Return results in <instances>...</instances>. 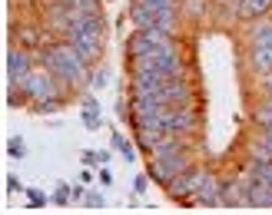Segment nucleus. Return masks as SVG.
<instances>
[{
  "label": "nucleus",
  "instance_id": "bb28decb",
  "mask_svg": "<svg viewBox=\"0 0 272 215\" xmlns=\"http://www.w3.org/2000/svg\"><path fill=\"white\" fill-rule=\"evenodd\" d=\"M146 185H150V179H146V175L133 179V192H136V195H140V192H146Z\"/></svg>",
  "mask_w": 272,
  "mask_h": 215
},
{
  "label": "nucleus",
  "instance_id": "a211bd4d",
  "mask_svg": "<svg viewBox=\"0 0 272 215\" xmlns=\"http://www.w3.org/2000/svg\"><path fill=\"white\" fill-rule=\"evenodd\" d=\"M83 162H87V166H106V162H110V152H93V149H87V152H83Z\"/></svg>",
  "mask_w": 272,
  "mask_h": 215
},
{
  "label": "nucleus",
  "instance_id": "9b49d317",
  "mask_svg": "<svg viewBox=\"0 0 272 215\" xmlns=\"http://www.w3.org/2000/svg\"><path fill=\"white\" fill-rule=\"evenodd\" d=\"M249 205H272V189L269 185H262V182H249Z\"/></svg>",
  "mask_w": 272,
  "mask_h": 215
},
{
  "label": "nucleus",
  "instance_id": "6e6552de",
  "mask_svg": "<svg viewBox=\"0 0 272 215\" xmlns=\"http://www.w3.org/2000/svg\"><path fill=\"white\" fill-rule=\"evenodd\" d=\"M163 96H166L169 106H183L186 99H189V86H186L183 76H169L166 86H163Z\"/></svg>",
  "mask_w": 272,
  "mask_h": 215
},
{
  "label": "nucleus",
  "instance_id": "7c9ffc66",
  "mask_svg": "<svg viewBox=\"0 0 272 215\" xmlns=\"http://www.w3.org/2000/svg\"><path fill=\"white\" fill-rule=\"evenodd\" d=\"M7 189L10 192H20V179H17V175H7Z\"/></svg>",
  "mask_w": 272,
  "mask_h": 215
},
{
  "label": "nucleus",
  "instance_id": "4be33fe9",
  "mask_svg": "<svg viewBox=\"0 0 272 215\" xmlns=\"http://www.w3.org/2000/svg\"><path fill=\"white\" fill-rule=\"evenodd\" d=\"M106 80H110V73H106V70H96L90 83H93V89H103V86H106Z\"/></svg>",
  "mask_w": 272,
  "mask_h": 215
},
{
  "label": "nucleus",
  "instance_id": "7ed1b4c3",
  "mask_svg": "<svg viewBox=\"0 0 272 215\" xmlns=\"http://www.w3.org/2000/svg\"><path fill=\"white\" fill-rule=\"evenodd\" d=\"M24 96H30V99H53L56 96V83L50 73H40V70H30L24 80Z\"/></svg>",
  "mask_w": 272,
  "mask_h": 215
},
{
  "label": "nucleus",
  "instance_id": "423d86ee",
  "mask_svg": "<svg viewBox=\"0 0 272 215\" xmlns=\"http://www.w3.org/2000/svg\"><path fill=\"white\" fill-rule=\"evenodd\" d=\"M192 126H196V113L189 106H169V133H186Z\"/></svg>",
  "mask_w": 272,
  "mask_h": 215
},
{
  "label": "nucleus",
  "instance_id": "6ab92c4d",
  "mask_svg": "<svg viewBox=\"0 0 272 215\" xmlns=\"http://www.w3.org/2000/svg\"><path fill=\"white\" fill-rule=\"evenodd\" d=\"M256 120L262 123L265 129H272V103H265V106H259L256 110Z\"/></svg>",
  "mask_w": 272,
  "mask_h": 215
},
{
  "label": "nucleus",
  "instance_id": "f3484780",
  "mask_svg": "<svg viewBox=\"0 0 272 215\" xmlns=\"http://www.w3.org/2000/svg\"><path fill=\"white\" fill-rule=\"evenodd\" d=\"M7 152L14 156V159H24V156H27V143L20 139V136H10V139H7Z\"/></svg>",
  "mask_w": 272,
  "mask_h": 215
},
{
  "label": "nucleus",
  "instance_id": "c756f323",
  "mask_svg": "<svg viewBox=\"0 0 272 215\" xmlns=\"http://www.w3.org/2000/svg\"><path fill=\"white\" fill-rule=\"evenodd\" d=\"M100 185H113V172H110V169H100Z\"/></svg>",
  "mask_w": 272,
  "mask_h": 215
},
{
  "label": "nucleus",
  "instance_id": "5701e85b",
  "mask_svg": "<svg viewBox=\"0 0 272 215\" xmlns=\"http://www.w3.org/2000/svg\"><path fill=\"white\" fill-rule=\"evenodd\" d=\"M83 123H87V129H93V133H96V129H100V113H87V110H83Z\"/></svg>",
  "mask_w": 272,
  "mask_h": 215
},
{
  "label": "nucleus",
  "instance_id": "412c9836",
  "mask_svg": "<svg viewBox=\"0 0 272 215\" xmlns=\"http://www.w3.org/2000/svg\"><path fill=\"white\" fill-rule=\"evenodd\" d=\"M27 199H30V205H33V208H40V205H47V195H43L40 189H27Z\"/></svg>",
  "mask_w": 272,
  "mask_h": 215
},
{
  "label": "nucleus",
  "instance_id": "9d476101",
  "mask_svg": "<svg viewBox=\"0 0 272 215\" xmlns=\"http://www.w3.org/2000/svg\"><path fill=\"white\" fill-rule=\"evenodd\" d=\"M129 24H136V30H150V27H156V10L146 7V4H133L129 7Z\"/></svg>",
  "mask_w": 272,
  "mask_h": 215
},
{
  "label": "nucleus",
  "instance_id": "cd10ccee",
  "mask_svg": "<svg viewBox=\"0 0 272 215\" xmlns=\"http://www.w3.org/2000/svg\"><path fill=\"white\" fill-rule=\"evenodd\" d=\"M87 205L90 208H103V195H96V192H93V195H87Z\"/></svg>",
  "mask_w": 272,
  "mask_h": 215
},
{
  "label": "nucleus",
  "instance_id": "aec40b11",
  "mask_svg": "<svg viewBox=\"0 0 272 215\" xmlns=\"http://www.w3.org/2000/svg\"><path fill=\"white\" fill-rule=\"evenodd\" d=\"M70 199H73V192L66 189L63 182H60V185H56V192H53V202H56V205H66V202H70Z\"/></svg>",
  "mask_w": 272,
  "mask_h": 215
},
{
  "label": "nucleus",
  "instance_id": "ddd939ff",
  "mask_svg": "<svg viewBox=\"0 0 272 215\" xmlns=\"http://www.w3.org/2000/svg\"><path fill=\"white\" fill-rule=\"evenodd\" d=\"M169 152H179V139H173V136L163 133L160 143L153 146V159H160V156H169Z\"/></svg>",
  "mask_w": 272,
  "mask_h": 215
},
{
  "label": "nucleus",
  "instance_id": "a878e982",
  "mask_svg": "<svg viewBox=\"0 0 272 215\" xmlns=\"http://www.w3.org/2000/svg\"><path fill=\"white\" fill-rule=\"evenodd\" d=\"M239 195H242V189H239V185H229L223 199H226V202H236V199H239Z\"/></svg>",
  "mask_w": 272,
  "mask_h": 215
},
{
  "label": "nucleus",
  "instance_id": "393cba45",
  "mask_svg": "<svg viewBox=\"0 0 272 215\" xmlns=\"http://www.w3.org/2000/svg\"><path fill=\"white\" fill-rule=\"evenodd\" d=\"M37 113H43V116H47V113H56V96H53V99H40Z\"/></svg>",
  "mask_w": 272,
  "mask_h": 215
},
{
  "label": "nucleus",
  "instance_id": "2eb2a0df",
  "mask_svg": "<svg viewBox=\"0 0 272 215\" xmlns=\"http://www.w3.org/2000/svg\"><path fill=\"white\" fill-rule=\"evenodd\" d=\"M249 37H252V43H272V24H269V20H262V24H256V27H252V33H249Z\"/></svg>",
  "mask_w": 272,
  "mask_h": 215
},
{
  "label": "nucleus",
  "instance_id": "f03ea898",
  "mask_svg": "<svg viewBox=\"0 0 272 215\" xmlns=\"http://www.w3.org/2000/svg\"><path fill=\"white\" fill-rule=\"evenodd\" d=\"M186 169H189V162H186L183 152H169V156H160V159H153L150 166V179H156V182L169 185L176 175H183Z\"/></svg>",
  "mask_w": 272,
  "mask_h": 215
},
{
  "label": "nucleus",
  "instance_id": "b1692460",
  "mask_svg": "<svg viewBox=\"0 0 272 215\" xmlns=\"http://www.w3.org/2000/svg\"><path fill=\"white\" fill-rule=\"evenodd\" d=\"M14 37H20L24 43H37V30H30V27L27 30H14Z\"/></svg>",
  "mask_w": 272,
  "mask_h": 215
},
{
  "label": "nucleus",
  "instance_id": "20e7f679",
  "mask_svg": "<svg viewBox=\"0 0 272 215\" xmlns=\"http://www.w3.org/2000/svg\"><path fill=\"white\" fill-rule=\"evenodd\" d=\"M202 179H206V172H202V169H196V172H189V175L183 172V175H176L166 189H169V195H173V199L186 202V199H192V195H196V189H199Z\"/></svg>",
  "mask_w": 272,
  "mask_h": 215
},
{
  "label": "nucleus",
  "instance_id": "2f4dec72",
  "mask_svg": "<svg viewBox=\"0 0 272 215\" xmlns=\"http://www.w3.org/2000/svg\"><path fill=\"white\" fill-rule=\"evenodd\" d=\"M265 89H272V70H265Z\"/></svg>",
  "mask_w": 272,
  "mask_h": 215
},
{
  "label": "nucleus",
  "instance_id": "f8f14e48",
  "mask_svg": "<svg viewBox=\"0 0 272 215\" xmlns=\"http://www.w3.org/2000/svg\"><path fill=\"white\" fill-rule=\"evenodd\" d=\"M252 66L256 70H272V43H256L252 47Z\"/></svg>",
  "mask_w": 272,
  "mask_h": 215
},
{
  "label": "nucleus",
  "instance_id": "f257e3e1",
  "mask_svg": "<svg viewBox=\"0 0 272 215\" xmlns=\"http://www.w3.org/2000/svg\"><path fill=\"white\" fill-rule=\"evenodd\" d=\"M40 63L47 66L53 76H60V80H66V83H83V80H87V60L77 53V47H73L70 40L43 50Z\"/></svg>",
  "mask_w": 272,
  "mask_h": 215
},
{
  "label": "nucleus",
  "instance_id": "39448f33",
  "mask_svg": "<svg viewBox=\"0 0 272 215\" xmlns=\"http://www.w3.org/2000/svg\"><path fill=\"white\" fill-rule=\"evenodd\" d=\"M30 63H33L30 50L10 47V53H7V73H10V80H7V83H24L27 73H30Z\"/></svg>",
  "mask_w": 272,
  "mask_h": 215
},
{
  "label": "nucleus",
  "instance_id": "4468645a",
  "mask_svg": "<svg viewBox=\"0 0 272 215\" xmlns=\"http://www.w3.org/2000/svg\"><path fill=\"white\" fill-rule=\"evenodd\" d=\"M269 4H272V0H242V4H239V14H242V17H259V14H265V10H269Z\"/></svg>",
  "mask_w": 272,
  "mask_h": 215
},
{
  "label": "nucleus",
  "instance_id": "c85d7f7f",
  "mask_svg": "<svg viewBox=\"0 0 272 215\" xmlns=\"http://www.w3.org/2000/svg\"><path fill=\"white\" fill-rule=\"evenodd\" d=\"M83 110L87 113H100V103H96L93 96H87V99H83Z\"/></svg>",
  "mask_w": 272,
  "mask_h": 215
},
{
  "label": "nucleus",
  "instance_id": "0eeeda50",
  "mask_svg": "<svg viewBox=\"0 0 272 215\" xmlns=\"http://www.w3.org/2000/svg\"><path fill=\"white\" fill-rule=\"evenodd\" d=\"M73 47H77V53L87 60V63H93L96 53H100V43H103V37L100 33H80V37H73Z\"/></svg>",
  "mask_w": 272,
  "mask_h": 215
},
{
  "label": "nucleus",
  "instance_id": "1a4fd4ad",
  "mask_svg": "<svg viewBox=\"0 0 272 215\" xmlns=\"http://www.w3.org/2000/svg\"><path fill=\"white\" fill-rule=\"evenodd\" d=\"M192 199L199 202V205H219V202H223V195H219V182L213 179V175H206V179L199 182V189H196V195H192Z\"/></svg>",
  "mask_w": 272,
  "mask_h": 215
},
{
  "label": "nucleus",
  "instance_id": "dca6fc26",
  "mask_svg": "<svg viewBox=\"0 0 272 215\" xmlns=\"http://www.w3.org/2000/svg\"><path fill=\"white\" fill-rule=\"evenodd\" d=\"M113 149H120V152H123V159H126V162H133V159H136V149L126 143V139H123L120 133H113Z\"/></svg>",
  "mask_w": 272,
  "mask_h": 215
}]
</instances>
